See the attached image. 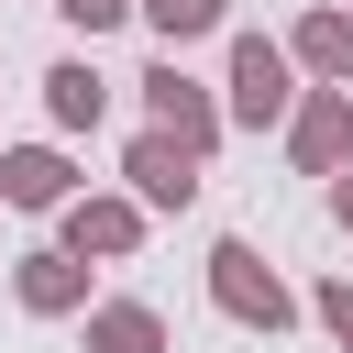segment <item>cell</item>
Instances as JSON below:
<instances>
[{
    "mask_svg": "<svg viewBox=\"0 0 353 353\" xmlns=\"http://www.w3.org/2000/svg\"><path fill=\"white\" fill-rule=\"evenodd\" d=\"M210 309L276 342V331L298 320V287H287V276H276V265H265V254H254L243 232H221V243H210Z\"/></svg>",
    "mask_w": 353,
    "mask_h": 353,
    "instance_id": "obj_1",
    "label": "cell"
},
{
    "mask_svg": "<svg viewBox=\"0 0 353 353\" xmlns=\"http://www.w3.org/2000/svg\"><path fill=\"white\" fill-rule=\"evenodd\" d=\"M298 99H309V88H298V55H287L276 33H232V99H221V110H232L243 132H276Z\"/></svg>",
    "mask_w": 353,
    "mask_h": 353,
    "instance_id": "obj_2",
    "label": "cell"
},
{
    "mask_svg": "<svg viewBox=\"0 0 353 353\" xmlns=\"http://www.w3.org/2000/svg\"><path fill=\"white\" fill-rule=\"evenodd\" d=\"M143 121H154V132H176L199 165H210V143L232 132V110H221V99H210V88H199L176 55H154V66H143Z\"/></svg>",
    "mask_w": 353,
    "mask_h": 353,
    "instance_id": "obj_3",
    "label": "cell"
},
{
    "mask_svg": "<svg viewBox=\"0 0 353 353\" xmlns=\"http://www.w3.org/2000/svg\"><path fill=\"white\" fill-rule=\"evenodd\" d=\"M287 154H298L309 176H342V165H353V88H309V99L287 110Z\"/></svg>",
    "mask_w": 353,
    "mask_h": 353,
    "instance_id": "obj_4",
    "label": "cell"
},
{
    "mask_svg": "<svg viewBox=\"0 0 353 353\" xmlns=\"http://www.w3.org/2000/svg\"><path fill=\"white\" fill-rule=\"evenodd\" d=\"M121 176H132V199H143V210H188V199H199V154H188L176 132H154V121L132 132Z\"/></svg>",
    "mask_w": 353,
    "mask_h": 353,
    "instance_id": "obj_5",
    "label": "cell"
},
{
    "mask_svg": "<svg viewBox=\"0 0 353 353\" xmlns=\"http://www.w3.org/2000/svg\"><path fill=\"white\" fill-rule=\"evenodd\" d=\"M55 221H66V254H77V265H88V254H99V265H121V254L143 243V221H154V210H143V199H66Z\"/></svg>",
    "mask_w": 353,
    "mask_h": 353,
    "instance_id": "obj_6",
    "label": "cell"
},
{
    "mask_svg": "<svg viewBox=\"0 0 353 353\" xmlns=\"http://www.w3.org/2000/svg\"><path fill=\"white\" fill-rule=\"evenodd\" d=\"M11 287H22L33 320H77V309H88V265H77L66 243H33V254L11 265Z\"/></svg>",
    "mask_w": 353,
    "mask_h": 353,
    "instance_id": "obj_7",
    "label": "cell"
},
{
    "mask_svg": "<svg viewBox=\"0 0 353 353\" xmlns=\"http://www.w3.org/2000/svg\"><path fill=\"white\" fill-rule=\"evenodd\" d=\"M66 199H88V188H77V165L55 143H11L0 154V210H66Z\"/></svg>",
    "mask_w": 353,
    "mask_h": 353,
    "instance_id": "obj_8",
    "label": "cell"
},
{
    "mask_svg": "<svg viewBox=\"0 0 353 353\" xmlns=\"http://www.w3.org/2000/svg\"><path fill=\"white\" fill-rule=\"evenodd\" d=\"M287 55L320 77V88H353V11L342 0H320V11H298V33H287Z\"/></svg>",
    "mask_w": 353,
    "mask_h": 353,
    "instance_id": "obj_9",
    "label": "cell"
},
{
    "mask_svg": "<svg viewBox=\"0 0 353 353\" xmlns=\"http://www.w3.org/2000/svg\"><path fill=\"white\" fill-rule=\"evenodd\" d=\"M99 110H110V77H99L88 55H66V66H44V121H55V132H88Z\"/></svg>",
    "mask_w": 353,
    "mask_h": 353,
    "instance_id": "obj_10",
    "label": "cell"
},
{
    "mask_svg": "<svg viewBox=\"0 0 353 353\" xmlns=\"http://www.w3.org/2000/svg\"><path fill=\"white\" fill-rule=\"evenodd\" d=\"M88 353H165V320L143 298H99L88 309Z\"/></svg>",
    "mask_w": 353,
    "mask_h": 353,
    "instance_id": "obj_11",
    "label": "cell"
},
{
    "mask_svg": "<svg viewBox=\"0 0 353 353\" xmlns=\"http://www.w3.org/2000/svg\"><path fill=\"white\" fill-rule=\"evenodd\" d=\"M132 11L165 33V55H176V44H199V33H221V0H132Z\"/></svg>",
    "mask_w": 353,
    "mask_h": 353,
    "instance_id": "obj_12",
    "label": "cell"
},
{
    "mask_svg": "<svg viewBox=\"0 0 353 353\" xmlns=\"http://www.w3.org/2000/svg\"><path fill=\"white\" fill-rule=\"evenodd\" d=\"M309 320H320V331L353 353V276H320V287H309Z\"/></svg>",
    "mask_w": 353,
    "mask_h": 353,
    "instance_id": "obj_13",
    "label": "cell"
},
{
    "mask_svg": "<svg viewBox=\"0 0 353 353\" xmlns=\"http://www.w3.org/2000/svg\"><path fill=\"white\" fill-rule=\"evenodd\" d=\"M55 11H66V22H77V33H110V22H121V11H132V0H55Z\"/></svg>",
    "mask_w": 353,
    "mask_h": 353,
    "instance_id": "obj_14",
    "label": "cell"
},
{
    "mask_svg": "<svg viewBox=\"0 0 353 353\" xmlns=\"http://www.w3.org/2000/svg\"><path fill=\"white\" fill-rule=\"evenodd\" d=\"M331 221H342V232H353V165H342V176H331Z\"/></svg>",
    "mask_w": 353,
    "mask_h": 353,
    "instance_id": "obj_15",
    "label": "cell"
}]
</instances>
